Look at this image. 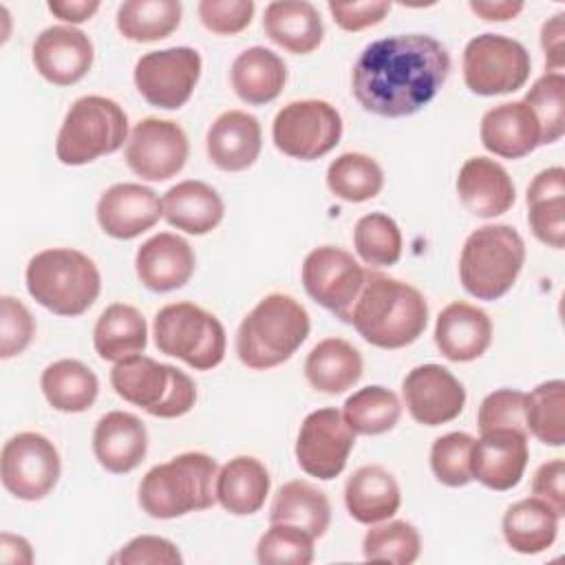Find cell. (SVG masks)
Masks as SVG:
<instances>
[{
    "label": "cell",
    "mask_w": 565,
    "mask_h": 565,
    "mask_svg": "<svg viewBox=\"0 0 565 565\" xmlns=\"http://www.w3.org/2000/svg\"><path fill=\"white\" fill-rule=\"evenodd\" d=\"M448 75L450 55L439 40L399 33L362 49L351 71V90L364 110L395 119L422 110Z\"/></svg>",
    "instance_id": "cell-1"
},
{
    "label": "cell",
    "mask_w": 565,
    "mask_h": 565,
    "mask_svg": "<svg viewBox=\"0 0 565 565\" xmlns=\"http://www.w3.org/2000/svg\"><path fill=\"white\" fill-rule=\"evenodd\" d=\"M349 322L369 344L402 349L426 331L428 302L417 287L369 269Z\"/></svg>",
    "instance_id": "cell-2"
},
{
    "label": "cell",
    "mask_w": 565,
    "mask_h": 565,
    "mask_svg": "<svg viewBox=\"0 0 565 565\" xmlns=\"http://www.w3.org/2000/svg\"><path fill=\"white\" fill-rule=\"evenodd\" d=\"M309 329V313L294 296L267 294L238 324V360L254 371L280 366L300 349Z\"/></svg>",
    "instance_id": "cell-3"
},
{
    "label": "cell",
    "mask_w": 565,
    "mask_h": 565,
    "mask_svg": "<svg viewBox=\"0 0 565 565\" xmlns=\"http://www.w3.org/2000/svg\"><path fill=\"white\" fill-rule=\"evenodd\" d=\"M216 461L205 452H181L152 466L139 483V505L152 519H177L216 501Z\"/></svg>",
    "instance_id": "cell-4"
},
{
    "label": "cell",
    "mask_w": 565,
    "mask_h": 565,
    "mask_svg": "<svg viewBox=\"0 0 565 565\" xmlns=\"http://www.w3.org/2000/svg\"><path fill=\"white\" fill-rule=\"evenodd\" d=\"M24 280L38 305L66 318L88 311L102 291L97 265L71 247H49L31 256Z\"/></svg>",
    "instance_id": "cell-5"
},
{
    "label": "cell",
    "mask_w": 565,
    "mask_h": 565,
    "mask_svg": "<svg viewBox=\"0 0 565 565\" xmlns=\"http://www.w3.org/2000/svg\"><path fill=\"white\" fill-rule=\"evenodd\" d=\"M523 263L525 243L512 225H483L461 247L459 280L477 300H499L516 282Z\"/></svg>",
    "instance_id": "cell-6"
},
{
    "label": "cell",
    "mask_w": 565,
    "mask_h": 565,
    "mask_svg": "<svg viewBox=\"0 0 565 565\" xmlns=\"http://www.w3.org/2000/svg\"><path fill=\"white\" fill-rule=\"evenodd\" d=\"M110 386L124 402L161 419L181 417L196 402V386L188 373L141 353L115 362Z\"/></svg>",
    "instance_id": "cell-7"
},
{
    "label": "cell",
    "mask_w": 565,
    "mask_h": 565,
    "mask_svg": "<svg viewBox=\"0 0 565 565\" xmlns=\"http://www.w3.org/2000/svg\"><path fill=\"white\" fill-rule=\"evenodd\" d=\"M128 141L124 108L102 95H84L71 104L55 139V157L64 166H84L117 152Z\"/></svg>",
    "instance_id": "cell-8"
},
{
    "label": "cell",
    "mask_w": 565,
    "mask_h": 565,
    "mask_svg": "<svg viewBox=\"0 0 565 565\" xmlns=\"http://www.w3.org/2000/svg\"><path fill=\"white\" fill-rule=\"evenodd\" d=\"M152 335L161 353L179 358L196 371H210L225 358V327L214 313L188 300L161 307L152 322Z\"/></svg>",
    "instance_id": "cell-9"
},
{
    "label": "cell",
    "mask_w": 565,
    "mask_h": 565,
    "mask_svg": "<svg viewBox=\"0 0 565 565\" xmlns=\"http://www.w3.org/2000/svg\"><path fill=\"white\" fill-rule=\"evenodd\" d=\"M461 68L463 82L475 95L492 97L523 88L532 71V57L514 38L481 33L466 44Z\"/></svg>",
    "instance_id": "cell-10"
},
{
    "label": "cell",
    "mask_w": 565,
    "mask_h": 565,
    "mask_svg": "<svg viewBox=\"0 0 565 565\" xmlns=\"http://www.w3.org/2000/svg\"><path fill=\"white\" fill-rule=\"evenodd\" d=\"M342 137V117L324 99H296L285 104L271 124L274 146L300 161L329 154Z\"/></svg>",
    "instance_id": "cell-11"
},
{
    "label": "cell",
    "mask_w": 565,
    "mask_h": 565,
    "mask_svg": "<svg viewBox=\"0 0 565 565\" xmlns=\"http://www.w3.org/2000/svg\"><path fill=\"white\" fill-rule=\"evenodd\" d=\"M60 472V452L42 433L24 430L4 441L0 455V477L4 490L15 499H44L57 486Z\"/></svg>",
    "instance_id": "cell-12"
},
{
    "label": "cell",
    "mask_w": 565,
    "mask_h": 565,
    "mask_svg": "<svg viewBox=\"0 0 565 565\" xmlns=\"http://www.w3.org/2000/svg\"><path fill=\"white\" fill-rule=\"evenodd\" d=\"M201 55L190 46L150 51L135 64V86L154 108L177 110L185 106L201 77Z\"/></svg>",
    "instance_id": "cell-13"
},
{
    "label": "cell",
    "mask_w": 565,
    "mask_h": 565,
    "mask_svg": "<svg viewBox=\"0 0 565 565\" xmlns=\"http://www.w3.org/2000/svg\"><path fill=\"white\" fill-rule=\"evenodd\" d=\"M300 278L305 291L320 307L349 322L351 309L364 287L366 269L347 249L322 245L305 256Z\"/></svg>",
    "instance_id": "cell-14"
},
{
    "label": "cell",
    "mask_w": 565,
    "mask_h": 565,
    "mask_svg": "<svg viewBox=\"0 0 565 565\" xmlns=\"http://www.w3.org/2000/svg\"><path fill=\"white\" fill-rule=\"evenodd\" d=\"M355 446V433L338 408H318L309 413L298 430L296 461L316 479H335Z\"/></svg>",
    "instance_id": "cell-15"
},
{
    "label": "cell",
    "mask_w": 565,
    "mask_h": 565,
    "mask_svg": "<svg viewBox=\"0 0 565 565\" xmlns=\"http://www.w3.org/2000/svg\"><path fill=\"white\" fill-rule=\"evenodd\" d=\"M190 143L183 128L172 119L146 117L135 124L126 141L128 168L146 181H168L188 161Z\"/></svg>",
    "instance_id": "cell-16"
},
{
    "label": "cell",
    "mask_w": 565,
    "mask_h": 565,
    "mask_svg": "<svg viewBox=\"0 0 565 565\" xmlns=\"http://www.w3.org/2000/svg\"><path fill=\"white\" fill-rule=\"evenodd\" d=\"M411 417L424 426H441L457 419L466 404L463 384L441 364H419L402 382Z\"/></svg>",
    "instance_id": "cell-17"
},
{
    "label": "cell",
    "mask_w": 565,
    "mask_h": 565,
    "mask_svg": "<svg viewBox=\"0 0 565 565\" xmlns=\"http://www.w3.org/2000/svg\"><path fill=\"white\" fill-rule=\"evenodd\" d=\"M93 57L90 38L68 24L44 29L31 49L35 71L55 86H71L84 79L93 66Z\"/></svg>",
    "instance_id": "cell-18"
},
{
    "label": "cell",
    "mask_w": 565,
    "mask_h": 565,
    "mask_svg": "<svg viewBox=\"0 0 565 565\" xmlns=\"http://www.w3.org/2000/svg\"><path fill=\"white\" fill-rule=\"evenodd\" d=\"M527 459V433L510 428L488 430L472 444L470 472L481 486L505 492L519 486Z\"/></svg>",
    "instance_id": "cell-19"
},
{
    "label": "cell",
    "mask_w": 565,
    "mask_h": 565,
    "mask_svg": "<svg viewBox=\"0 0 565 565\" xmlns=\"http://www.w3.org/2000/svg\"><path fill=\"white\" fill-rule=\"evenodd\" d=\"M95 214L104 234L117 241H130L159 223L163 205L148 185L115 183L102 192Z\"/></svg>",
    "instance_id": "cell-20"
},
{
    "label": "cell",
    "mask_w": 565,
    "mask_h": 565,
    "mask_svg": "<svg viewBox=\"0 0 565 565\" xmlns=\"http://www.w3.org/2000/svg\"><path fill=\"white\" fill-rule=\"evenodd\" d=\"M194 252L185 238L172 232H159L141 243L135 256V269L141 285L166 294L181 289L194 274Z\"/></svg>",
    "instance_id": "cell-21"
},
{
    "label": "cell",
    "mask_w": 565,
    "mask_h": 565,
    "mask_svg": "<svg viewBox=\"0 0 565 565\" xmlns=\"http://www.w3.org/2000/svg\"><path fill=\"white\" fill-rule=\"evenodd\" d=\"M457 194L463 207L479 218L505 214L516 201V188L508 170L490 157H470L457 174Z\"/></svg>",
    "instance_id": "cell-22"
},
{
    "label": "cell",
    "mask_w": 565,
    "mask_h": 565,
    "mask_svg": "<svg viewBox=\"0 0 565 565\" xmlns=\"http://www.w3.org/2000/svg\"><path fill=\"white\" fill-rule=\"evenodd\" d=\"M210 161L223 172H243L256 163L263 150V130L245 110L221 113L205 137Z\"/></svg>",
    "instance_id": "cell-23"
},
{
    "label": "cell",
    "mask_w": 565,
    "mask_h": 565,
    "mask_svg": "<svg viewBox=\"0 0 565 565\" xmlns=\"http://www.w3.org/2000/svg\"><path fill=\"white\" fill-rule=\"evenodd\" d=\"M148 452L146 424L126 411H110L95 424L93 455L97 463L113 472L126 475L135 470Z\"/></svg>",
    "instance_id": "cell-24"
},
{
    "label": "cell",
    "mask_w": 565,
    "mask_h": 565,
    "mask_svg": "<svg viewBox=\"0 0 565 565\" xmlns=\"http://www.w3.org/2000/svg\"><path fill=\"white\" fill-rule=\"evenodd\" d=\"M492 342V320L483 309L455 300L446 305L435 322V344L450 362H472Z\"/></svg>",
    "instance_id": "cell-25"
},
{
    "label": "cell",
    "mask_w": 565,
    "mask_h": 565,
    "mask_svg": "<svg viewBox=\"0 0 565 565\" xmlns=\"http://www.w3.org/2000/svg\"><path fill=\"white\" fill-rule=\"evenodd\" d=\"M479 137L488 152L503 159H521L541 146L539 121L523 99L503 102L486 110Z\"/></svg>",
    "instance_id": "cell-26"
},
{
    "label": "cell",
    "mask_w": 565,
    "mask_h": 565,
    "mask_svg": "<svg viewBox=\"0 0 565 565\" xmlns=\"http://www.w3.org/2000/svg\"><path fill=\"white\" fill-rule=\"evenodd\" d=\"M265 35L294 55H307L322 44L324 24L307 0H274L263 15Z\"/></svg>",
    "instance_id": "cell-27"
},
{
    "label": "cell",
    "mask_w": 565,
    "mask_h": 565,
    "mask_svg": "<svg viewBox=\"0 0 565 565\" xmlns=\"http://www.w3.org/2000/svg\"><path fill=\"white\" fill-rule=\"evenodd\" d=\"M161 205L163 218L172 227L194 236H203L218 227L225 214L221 194L210 183L199 179H185L172 185L163 194Z\"/></svg>",
    "instance_id": "cell-28"
},
{
    "label": "cell",
    "mask_w": 565,
    "mask_h": 565,
    "mask_svg": "<svg viewBox=\"0 0 565 565\" xmlns=\"http://www.w3.org/2000/svg\"><path fill=\"white\" fill-rule=\"evenodd\" d=\"M402 503V492L395 477L382 466L358 468L344 486V505L362 525H373L391 519Z\"/></svg>",
    "instance_id": "cell-29"
},
{
    "label": "cell",
    "mask_w": 565,
    "mask_h": 565,
    "mask_svg": "<svg viewBox=\"0 0 565 565\" xmlns=\"http://www.w3.org/2000/svg\"><path fill=\"white\" fill-rule=\"evenodd\" d=\"M230 82L241 102L263 106L282 93L287 82V64L271 49L249 46L234 57Z\"/></svg>",
    "instance_id": "cell-30"
},
{
    "label": "cell",
    "mask_w": 565,
    "mask_h": 565,
    "mask_svg": "<svg viewBox=\"0 0 565 565\" xmlns=\"http://www.w3.org/2000/svg\"><path fill=\"white\" fill-rule=\"evenodd\" d=\"M527 223L532 234L547 247L565 245V170H541L527 185Z\"/></svg>",
    "instance_id": "cell-31"
},
{
    "label": "cell",
    "mask_w": 565,
    "mask_h": 565,
    "mask_svg": "<svg viewBox=\"0 0 565 565\" xmlns=\"http://www.w3.org/2000/svg\"><path fill=\"white\" fill-rule=\"evenodd\" d=\"M271 477L263 461L249 455L230 459L216 475V501L234 516H249L265 505Z\"/></svg>",
    "instance_id": "cell-32"
},
{
    "label": "cell",
    "mask_w": 565,
    "mask_h": 565,
    "mask_svg": "<svg viewBox=\"0 0 565 565\" xmlns=\"http://www.w3.org/2000/svg\"><path fill=\"white\" fill-rule=\"evenodd\" d=\"M364 362L360 351L342 338L320 340L305 360V377L311 388L324 395H340L362 377Z\"/></svg>",
    "instance_id": "cell-33"
},
{
    "label": "cell",
    "mask_w": 565,
    "mask_h": 565,
    "mask_svg": "<svg viewBox=\"0 0 565 565\" xmlns=\"http://www.w3.org/2000/svg\"><path fill=\"white\" fill-rule=\"evenodd\" d=\"M561 514L543 499L527 497L512 503L501 521L503 539L519 554H541L556 541Z\"/></svg>",
    "instance_id": "cell-34"
},
{
    "label": "cell",
    "mask_w": 565,
    "mask_h": 565,
    "mask_svg": "<svg viewBox=\"0 0 565 565\" xmlns=\"http://www.w3.org/2000/svg\"><path fill=\"white\" fill-rule=\"evenodd\" d=\"M148 344V324L141 311L126 302L108 305L93 329V347L106 362L141 353Z\"/></svg>",
    "instance_id": "cell-35"
},
{
    "label": "cell",
    "mask_w": 565,
    "mask_h": 565,
    "mask_svg": "<svg viewBox=\"0 0 565 565\" xmlns=\"http://www.w3.org/2000/svg\"><path fill=\"white\" fill-rule=\"evenodd\" d=\"M269 523H287L320 539L331 523V503L327 494L309 481L294 479L278 488L269 510Z\"/></svg>",
    "instance_id": "cell-36"
},
{
    "label": "cell",
    "mask_w": 565,
    "mask_h": 565,
    "mask_svg": "<svg viewBox=\"0 0 565 565\" xmlns=\"http://www.w3.org/2000/svg\"><path fill=\"white\" fill-rule=\"evenodd\" d=\"M42 393L55 411L84 413L88 411L99 393L97 375L79 360H57L42 371Z\"/></svg>",
    "instance_id": "cell-37"
},
{
    "label": "cell",
    "mask_w": 565,
    "mask_h": 565,
    "mask_svg": "<svg viewBox=\"0 0 565 565\" xmlns=\"http://www.w3.org/2000/svg\"><path fill=\"white\" fill-rule=\"evenodd\" d=\"M179 0H126L117 9V29L130 42H157L181 24Z\"/></svg>",
    "instance_id": "cell-38"
},
{
    "label": "cell",
    "mask_w": 565,
    "mask_h": 565,
    "mask_svg": "<svg viewBox=\"0 0 565 565\" xmlns=\"http://www.w3.org/2000/svg\"><path fill=\"white\" fill-rule=\"evenodd\" d=\"M327 188L347 203H364L382 192L384 172L373 157L364 152H344L329 163Z\"/></svg>",
    "instance_id": "cell-39"
},
{
    "label": "cell",
    "mask_w": 565,
    "mask_h": 565,
    "mask_svg": "<svg viewBox=\"0 0 565 565\" xmlns=\"http://www.w3.org/2000/svg\"><path fill=\"white\" fill-rule=\"evenodd\" d=\"M342 415L358 435H382L395 428L402 417L399 397L380 384L364 386L347 397Z\"/></svg>",
    "instance_id": "cell-40"
},
{
    "label": "cell",
    "mask_w": 565,
    "mask_h": 565,
    "mask_svg": "<svg viewBox=\"0 0 565 565\" xmlns=\"http://www.w3.org/2000/svg\"><path fill=\"white\" fill-rule=\"evenodd\" d=\"M525 428L541 444H565V382L547 380L525 393Z\"/></svg>",
    "instance_id": "cell-41"
},
{
    "label": "cell",
    "mask_w": 565,
    "mask_h": 565,
    "mask_svg": "<svg viewBox=\"0 0 565 565\" xmlns=\"http://www.w3.org/2000/svg\"><path fill=\"white\" fill-rule=\"evenodd\" d=\"M353 245L364 265L391 267L402 256V232L395 218L382 212H371L358 218Z\"/></svg>",
    "instance_id": "cell-42"
},
{
    "label": "cell",
    "mask_w": 565,
    "mask_h": 565,
    "mask_svg": "<svg viewBox=\"0 0 565 565\" xmlns=\"http://www.w3.org/2000/svg\"><path fill=\"white\" fill-rule=\"evenodd\" d=\"M362 552L366 561H386L395 565H411L419 558L422 536L417 527L408 521H388L377 525L364 534Z\"/></svg>",
    "instance_id": "cell-43"
},
{
    "label": "cell",
    "mask_w": 565,
    "mask_h": 565,
    "mask_svg": "<svg viewBox=\"0 0 565 565\" xmlns=\"http://www.w3.org/2000/svg\"><path fill=\"white\" fill-rule=\"evenodd\" d=\"M523 102L539 121L541 146L558 141L565 132V75L545 71L525 93Z\"/></svg>",
    "instance_id": "cell-44"
},
{
    "label": "cell",
    "mask_w": 565,
    "mask_h": 565,
    "mask_svg": "<svg viewBox=\"0 0 565 565\" xmlns=\"http://www.w3.org/2000/svg\"><path fill=\"white\" fill-rule=\"evenodd\" d=\"M313 536L296 525L271 523L258 539L256 558L260 565H309L316 556Z\"/></svg>",
    "instance_id": "cell-45"
},
{
    "label": "cell",
    "mask_w": 565,
    "mask_h": 565,
    "mask_svg": "<svg viewBox=\"0 0 565 565\" xmlns=\"http://www.w3.org/2000/svg\"><path fill=\"white\" fill-rule=\"evenodd\" d=\"M475 437L468 433H446L430 446V470L448 488H461L472 481L470 452Z\"/></svg>",
    "instance_id": "cell-46"
},
{
    "label": "cell",
    "mask_w": 565,
    "mask_h": 565,
    "mask_svg": "<svg viewBox=\"0 0 565 565\" xmlns=\"http://www.w3.org/2000/svg\"><path fill=\"white\" fill-rule=\"evenodd\" d=\"M477 424H479V433L501 430V428L527 433V428H525V393L516 391V388L492 391L490 395L483 397V402L479 406Z\"/></svg>",
    "instance_id": "cell-47"
},
{
    "label": "cell",
    "mask_w": 565,
    "mask_h": 565,
    "mask_svg": "<svg viewBox=\"0 0 565 565\" xmlns=\"http://www.w3.org/2000/svg\"><path fill=\"white\" fill-rule=\"evenodd\" d=\"M35 335V320L31 311L13 296L0 298V358L20 355Z\"/></svg>",
    "instance_id": "cell-48"
},
{
    "label": "cell",
    "mask_w": 565,
    "mask_h": 565,
    "mask_svg": "<svg viewBox=\"0 0 565 565\" xmlns=\"http://www.w3.org/2000/svg\"><path fill=\"white\" fill-rule=\"evenodd\" d=\"M254 9L252 0H201L196 7L203 26L216 35H236L247 29Z\"/></svg>",
    "instance_id": "cell-49"
},
{
    "label": "cell",
    "mask_w": 565,
    "mask_h": 565,
    "mask_svg": "<svg viewBox=\"0 0 565 565\" xmlns=\"http://www.w3.org/2000/svg\"><path fill=\"white\" fill-rule=\"evenodd\" d=\"M110 563L121 565H181L183 556L177 550V545L163 536L154 534H141L128 541L113 558Z\"/></svg>",
    "instance_id": "cell-50"
},
{
    "label": "cell",
    "mask_w": 565,
    "mask_h": 565,
    "mask_svg": "<svg viewBox=\"0 0 565 565\" xmlns=\"http://www.w3.org/2000/svg\"><path fill=\"white\" fill-rule=\"evenodd\" d=\"M333 22L342 31H362L380 24L391 11V2L386 0H364V2H329L327 4Z\"/></svg>",
    "instance_id": "cell-51"
},
{
    "label": "cell",
    "mask_w": 565,
    "mask_h": 565,
    "mask_svg": "<svg viewBox=\"0 0 565 565\" xmlns=\"http://www.w3.org/2000/svg\"><path fill=\"white\" fill-rule=\"evenodd\" d=\"M532 494L547 501L561 516L565 514V461L550 459L539 466L532 479Z\"/></svg>",
    "instance_id": "cell-52"
},
{
    "label": "cell",
    "mask_w": 565,
    "mask_h": 565,
    "mask_svg": "<svg viewBox=\"0 0 565 565\" xmlns=\"http://www.w3.org/2000/svg\"><path fill=\"white\" fill-rule=\"evenodd\" d=\"M541 46L550 71L561 73L565 66V13L558 11L541 26Z\"/></svg>",
    "instance_id": "cell-53"
},
{
    "label": "cell",
    "mask_w": 565,
    "mask_h": 565,
    "mask_svg": "<svg viewBox=\"0 0 565 565\" xmlns=\"http://www.w3.org/2000/svg\"><path fill=\"white\" fill-rule=\"evenodd\" d=\"M46 7L55 18L71 24H79L97 13L99 0H51Z\"/></svg>",
    "instance_id": "cell-54"
},
{
    "label": "cell",
    "mask_w": 565,
    "mask_h": 565,
    "mask_svg": "<svg viewBox=\"0 0 565 565\" xmlns=\"http://www.w3.org/2000/svg\"><path fill=\"white\" fill-rule=\"evenodd\" d=\"M470 11L477 13L486 22H508L514 20L523 11V2L512 0H470Z\"/></svg>",
    "instance_id": "cell-55"
},
{
    "label": "cell",
    "mask_w": 565,
    "mask_h": 565,
    "mask_svg": "<svg viewBox=\"0 0 565 565\" xmlns=\"http://www.w3.org/2000/svg\"><path fill=\"white\" fill-rule=\"evenodd\" d=\"M0 558L4 563H31L33 561V552L26 539L2 532L0 536Z\"/></svg>",
    "instance_id": "cell-56"
}]
</instances>
